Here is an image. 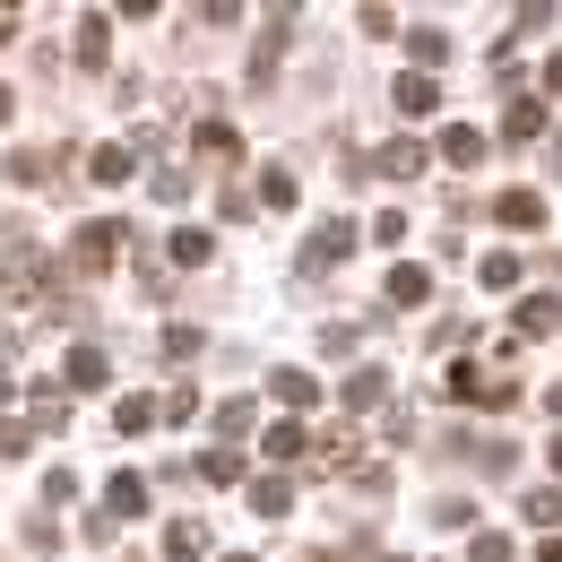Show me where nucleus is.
Wrapping results in <instances>:
<instances>
[{"mask_svg": "<svg viewBox=\"0 0 562 562\" xmlns=\"http://www.w3.org/2000/svg\"><path fill=\"white\" fill-rule=\"evenodd\" d=\"M87 173H95L104 191H122V182L139 173V156H131V147H122V139H104V147H95V156H87Z\"/></svg>", "mask_w": 562, "mask_h": 562, "instance_id": "1a4fd4ad", "label": "nucleus"}, {"mask_svg": "<svg viewBox=\"0 0 562 562\" xmlns=\"http://www.w3.org/2000/svg\"><path fill=\"white\" fill-rule=\"evenodd\" d=\"M104 510H113V519H139V510H147V476H139V468H122V476L104 485Z\"/></svg>", "mask_w": 562, "mask_h": 562, "instance_id": "f8f14e48", "label": "nucleus"}, {"mask_svg": "<svg viewBox=\"0 0 562 562\" xmlns=\"http://www.w3.org/2000/svg\"><path fill=\"white\" fill-rule=\"evenodd\" d=\"M450 398H468V407H476V398H485V407H519V381H502V372L485 381V363H450Z\"/></svg>", "mask_w": 562, "mask_h": 562, "instance_id": "f03ea898", "label": "nucleus"}, {"mask_svg": "<svg viewBox=\"0 0 562 562\" xmlns=\"http://www.w3.org/2000/svg\"><path fill=\"white\" fill-rule=\"evenodd\" d=\"M209 554V519H173L165 528V562H200Z\"/></svg>", "mask_w": 562, "mask_h": 562, "instance_id": "4468645a", "label": "nucleus"}, {"mask_svg": "<svg viewBox=\"0 0 562 562\" xmlns=\"http://www.w3.org/2000/svg\"><path fill=\"white\" fill-rule=\"evenodd\" d=\"M260 450H269V459H303V450H312V432H303V424H269V432H260Z\"/></svg>", "mask_w": 562, "mask_h": 562, "instance_id": "393cba45", "label": "nucleus"}, {"mask_svg": "<svg viewBox=\"0 0 562 562\" xmlns=\"http://www.w3.org/2000/svg\"><path fill=\"white\" fill-rule=\"evenodd\" d=\"M122 243H131V225H122V216H95V225H78V251H70V269H78V278L113 269V260H122Z\"/></svg>", "mask_w": 562, "mask_h": 562, "instance_id": "f257e3e1", "label": "nucleus"}, {"mask_svg": "<svg viewBox=\"0 0 562 562\" xmlns=\"http://www.w3.org/2000/svg\"><path fill=\"white\" fill-rule=\"evenodd\" d=\"M468 519H476L468 493H441V502H432V528H468Z\"/></svg>", "mask_w": 562, "mask_h": 562, "instance_id": "c756f323", "label": "nucleus"}, {"mask_svg": "<svg viewBox=\"0 0 562 562\" xmlns=\"http://www.w3.org/2000/svg\"><path fill=\"white\" fill-rule=\"evenodd\" d=\"M546 407H554V416H562V381H554V390H546Z\"/></svg>", "mask_w": 562, "mask_h": 562, "instance_id": "a19ab883", "label": "nucleus"}, {"mask_svg": "<svg viewBox=\"0 0 562 562\" xmlns=\"http://www.w3.org/2000/svg\"><path fill=\"white\" fill-rule=\"evenodd\" d=\"M122 562H147V554H122Z\"/></svg>", "mask_w": 562, "mask_h": 562, "instance_id": "49530a36", "label": "nucleus"}, {"mask_svg": "<svg viewBox=\"0 0 562 562\" xmlns=\"http://www.w3.org/2000/svg\"><path fill=\"white\" fill-rule=\"evenodd\" d=\"M0 122H9V87H0Z\"/></svg>", "mask_w": 562, "mask_h": 562, "instance_id": "37998d69", "label": "nucleus"}, {"mask_svg": "<svg viewBox=\"0 0 562 562\" xmlns=\"http://www.w3.org/2000/svg\"><path fill=\"white\" fill-rule=\"evenodd\" d=\"M546 95H562V53H554V61H546Z\"/></svg>", "mask_w": 562, "mask_h": 562, "instance_id": "4c0bfd02", "label": "nucleus"}, {"mask_svg": "<svg viewBox=\"0 0 562 562\" xmlns=\"http://www.w3.org/2000/svg\"><path fill=\"white\" fill-rule=\"evenodd\" d=\"M278 61H285V18H269V35L251 44V87H269V78H278Z\"/></svg>", "mask_w": 562, "mask_h": 562, "instance_id": "a211bd4d", "label": "nucleus"}, {"mask_svg": "<svg viewBox=\"0 0 562 562\" xmlns=\"http://www.w3.org/2000/svg\"><path fill=\"white\" fill-rule=\"evenodd\" d=\"M113 381V363H104V347H70L61 355V390H78V398H95Z\"/></svg>", "mask_w": 562, "mask_h": 562, "instance_id": "20e7f679", "label": "nucleus"}, {"mask_svg": "<svg viewBox=\"0 0 562 562\" xmlns=\"http://www.w3.org/2000/svg\"><path fill=\"white\" fill-rule=\"evenodd\" d=\"M9 182L44 191V182H53V156H44V147H18V156H9Z\"/></svg>", "mask_w": 562, "mask_h": 562, "instance_id": "5701e85b", "label": "nucleus"}, {"mask_svg": "<svg viewBox=\"0 0 562 562\" xmlns=\"http://www.w3.org/2000/svg\"><path fill=\"white\" fill-rule=\"evenodd\" d=\"M476 285H493V294H502V285H519V260H510V251H485V269H476Z\"/></svg>", "mask_w": 562, "mask_h": 562, "instance_id": "7c9ffc66", "label": "nucleus"}, {"mask_svg": "<svg viewBox=\"0 0 562 562\" xmlns=\"http://www.w3.org/2000/svg\"><path fill=\"white\" fill-rule=\"evenodd\" d=\"M493 216H502L510 234H537V225H546V200H537V191H502V200H493Z\"/></svg>", "mask_w": 562, "mask_h": 562, "instance_id": "9d476101", "label": "nucleus"}, {"mask_svg": "<svg viewBox=\"0 0 562 562\" xmlns=\"http://www.w3.org/2000/svg\"><path fill=\"white\" fill-rule=\"evenodd\" d=\"M225 562H251V554H225Z\"/></svg>", "mask_w": 562, "mask_h": 562, "instance_id": "a18cd8bd", "label": "nucleus"}, {"mask_svg": "<svg viewBox=\"0 0 562 562\" xmlns=\"http://www.w3.org/2000/svg\"><path fill=\"white\" fill-rule=\"evenodd\" d=\"M260 200H269V209H294L303 191H294V173H278V165H269V173H260Z\"/></svg>", "mask_w": 562, "mask_h": 562, "instance_id": "2f4dec72", "label": "nucleus"}, {"mask_svg": "<svg viewBox=\"0 0 562 562\" xmlns=\"http://www.w3.org/2000/svg\"><path fill=\"white\" fill-rule=\"evenodd\" d=\"M372 243H390V251H398V243H407V216L381 209V216H372Z\"/></svg>", "mask_w": 562, "mask_h": 562, "instance_id": "e433bc0d", "label": "nucleus"}, {"mask_svg": "<svg viewBox=\"0 0 562 562\" xmlns=\"http://www.w3.org/2000/svg\"><path fill=\"white\" fill-rule=\"evenodd\" d=\"M191 476H200V485H243V450H209V459H191Z\"/></svg>", "mask_w": 562, "mask_h": 562, "instance_id": "4be33fe9", "label": "nucleus"}, {"mask_svg": "<svg viewBox=\"0 0 562 562\" xmlns=\"http://www.w3.org/2000/svg\"><path fill=\"white\" fill-rule=\"evenodd\" d=\"M209 347V338H200V329H191V321H182V329H165V355H173V363H191V355Z\"/></svg>", "mask_w": 562, "mask_h": 562, "instance_id": "f704fd0d", "label": "nucleus"}, {"mask_svg": "<svg viewBox=\"0 0 562 562\" xmlns=\"http://www.w3.org/2000/svg\"><path fill=\"white\" fill-rule=\"evenodd\" d=\"M441 61H450V35H441V26H416V35H407V70H441Z\"/></svg>", "mask_w": 562, "mask_h": 562, "instance_id": "dca6fc26", "label": "nucleus"}, {"mask_svg": "<svg viewBox=\"0 0 562 562\" xmlns=\"http://www.w3.org/2000/svg\"><path fill=\"white\" fill-rule=\"evenodd\" d=\"M390 303H398V312H416V303H432V269H416V260H398V269H390Z\"/></svg>", "mask_w": 562, "mask_h": 562, "instance_id": "9b49d317", "label": "nucleus"}, {"mask_svg": "<svg viewBox=\"0 0 562 562\" xmlns=\"http://www.w3.org/2000/svg\"><path fill=\"white\" fill-rule=\"evenodd\" d=\"M390 95H398V113H407V122L441 113V78H424V70H398V87H390Z\"/></svg>", "mask_w": 562, "mask_h": 562, "instance_id": "6e6552de", "label": "nucleus"}, {"mask_svg": "<svg viewBox=\"0 0 562 562\" xmlns=\"http://www.w3.org/2000/svg\"><path fill=\"white\" fill-rule=\"evenodd\" d=\"M441 165H485V131L476 122H450L441 131Z\"/></svg>", "mask_w": 562, "mask_h": 562, "instance_id": "2eb2a0df", "label": "nucleus"}, {"mask_svg": "<svg viewBox=\"0 0 562 562\" xmlns=\"http://www.w3.org/2000/svg\"><path fill=\"white\" fill-rule=\"evenodd\" d=\"M519 519L554 537V528H562V485H537V493H528V502H519Z\"/></svg>", "mask_w": 562, "mask_h": 562, "instance_id": "6ab92c4d", "label": "nucleus"}, {"mask_svg": "<svg viewBox=\"0 0 562 562\" xmlns=\"http://www.w3.org/2000/svg\"><path fill=\"white\" fill-rule=\"evenodd\" d=\"M502 131H510V139H546V95H510Z\"/></svg>", "mask_w": 562, "mask_h": 562, "instance_id": "f3484780", "label": "nucleus"}, {"mask_svg": "<svg viewBox=\"0 0 562 562\" xmlns=\"http://www.w3.org/2000/svg\"><path fill=\"white\" fill-rule=\"evenodd\" d=\"M251 424H260V407H251V398H225V407H216V432H225V441H243Z\"/></svg>", "mask_w": 562, "mask_h": 562, "instance_id": "cd10ccee", "label": "nucleus"}, {"mask_svg": "<svg viewBox=\"0 0 562 562\" xmlns=\"http://www.w3.org/2000/svg\"><path fill=\"white\" fill-rule=\"evenodd\" d=\"M537 562H562V537H546V554H537Z\"/></svg>", "mask_w": 562, "mask_h": 562, "instance_id": "58836bf2", "label": "nucleus"}, {"mask_svg": "<svg viewBox=\"0 0 562 562\" xmlns=\"http://www.w3.org/2000/svg\"><path fill=\"white\" fill-rule=\"evenodd\" d=\"M554 329H562V294H528V303H519L510 347H537V338H554Z\"/></svg>", "mask_w": 562, "mask_h": 562, "instance_id": "39448f33", "label": "nucleus"}, {"mask_svg": "<svg viewBox=\"0 0 562 562\" xmlns=\"http://www.w3.org/2000/svg\"><path fill=\"white\" fill-rule=\"evenodd\" d=\"M546 165H554V182H562V147H554V156H546Z\"/></svg>", "mask_w": 562, "mask_h": 562, "instance_id": "79ce46f5", "label": "nucleus"}, {"mask_svg": "<svg viewBox=\"0 0 562 562\" xmlns=\"http://www.w3.org/2000/svg\"><path fill=\"white\" fill-rule=\"evenodd\" d=\"M200 260H209V234L182 225V234H173V269H200Z\"/></svg>", "mask_w": 562, "mask_h": 562, "instance_id": "c85d7f7f", "label": "nucleus"}, {"mask_svg": "<svg viewBox=\"0 0 562 562\" xmlns=\"http://www.w3.org/2000/svg\"><path fill=\"white\" fill-rule=\"evenodd\" d=\"M468 562H519V546H510V537H493V528H485V537L468 546Z\"/></svg>", "mask_w": 562, "mask_h": 562, "instance_id": "72a5a7b5", "label": "nucleus"}, {"mask_svg": "<svg viewBox=\"0 0 562 562\" xmlns=\"http://www.w3.org/2000/svg\"><path fill=\"white\" fill-rule=\"evenodd\" d=\"M338 398H347V416H355V407H381V398H390V372H355Z\"/></svg>", "mask_w": 562, "mask_h": 562, "instance_id": "b1692460", "label": "nucleus"}, {"mask_svg": "<svg viewBox=\"0 0 562 562\" xmlns=\"http://www.w3.org/2000/svg\"><path fill=\"white\" fill-rule=\"evenodd\" d=\"M147 424H156V398H113V432H131V441H139Z\"/></svg>", "mask_w": 562, "mask_h": 562, "instance_id": "a878e982", "label": "nucleus"}, {"mask_svg": "<svg viewBox=\"0 0 562 562\" xmlns=\"http://www.w3.org/2000/svg\"><path fill=\"white\" fill-rule=\"evenodd\" d=\"M104 61H113V18L87 9V18H78V70H104Z\"/></svg>", "mask_w": 562, "mask_h": 562, "instance_id": "0eeeda50", "label": "nucleus"}, {"mask_svg": "<svg viewBox=\"0 0 562 562\" xmlns=\"http://www.w3.org/2000/svg\"><path fill=\"white\" fill-rule=\"evenodd\" d=\"M200 165H209V173H225V165H243V139H234L225 122H200Z\"/></svg>", "mask_w": 562, "mask_h": 562, "instance_id": "ddd939ff", "label": "nucleus"}, {"mask_svg": "<svg viewBox=\"0 0 562 562\" xmlns=\"http://www.w3.org/2000/svg\"><path fill=\"white\" fill-rule=\"evenodd\" d=\"M26 450H35V424H9V416H0V459H26Z\"/></svg>", "mask_w": 562, "mask_h": 562, "instance_id": "473e14b6", "label": "nucleus"}, {"mask_svg": "<svg viewBox=\"0 0 562 562\" xmlns=\"http://www.w3.org/2000/svg\"><path fill=\"white\" fill-rule=\"evenodd\" d=\"M9 35H18V18H9V9H0V44H9Z\"/></svg>", "mask_w": 562, "mask_h": 562, "instance_id": "ea45409f", "label": "nucleus"}, {"mask_svg": "<svg viewBox=\"0 0 562 562\" xmlns=\"http://www.w3.org/2000/svg\"><path fill=\"white\" fill-rule=\"evenodd\" d=\"M61 424H70V390L44 381V390H35V432H61Z\"/></svg>", "mask_w": 562, "mask_h": 562, "instance_id": "412c9836", "label": "nucleus"}, {"mask_svg": "<svg viewBox=\"0 0 562 562\" xmlns=\"http://www.w3.org/2000/svg\"><path fill=\"white\" fill-rule=\"evenodd\" d=\"M251 510H260V519H285V510H294V485H285V476H251Z\"/></svg>", "mask_w": 562, "mask_h": 562, "instance_id": "aec40b11", "label": "nucleus"}, {"mask_svg": "<svg viewBox=\"0 0 562 562\" xmlns=\"http://www.w3.org/2000/svg\"><path fill=\"white\" fill-rule=\"evenodd\" d=\"M554 476H562V441H554Z\"/></svg>", "mask_w": 562, "mask_h": 562, "instance_id": "c03bdc74", "label": "nucleus"}, {"mask_svg": "<svg viewBox=\"0 0 562 562\" xmlns=\"http://www.w3.org/2000/svg\"><path fill=\"white\" fill-rule=\"evenodd\" d=\"M424 165H432V147H424V139H390L381 156H372V173H390V182H416Z\"/></svg>", "mask_w": 562, "mask_h": 562, "instance_id": "423d86ee", "label": "nucleus"}, {"mask_svg": "<svg viewBox=\"0 0 562 562\" xmlns=\"http://www.w3.org/2000/svg\"><path fill=\"white\" fill-rule=\"evenodd\" d=\"M347 251H355V225H347V216H329V225H312V243H303V269H312V278H329Z\"/></svg>", "mask_w": 562, "mask_h": 562, "instance_id": "7ed1b4c3", "label": "nucleus"}, {"mask_svg": "<svg viewBox=\"0 0 562 562\" xmlns=\"http://www.w3.org/2000/svg\"><path fill=\"white\" fill-rule=\"evenodd\" d=\"M269 398H285V407H312V398H321V381H312V372H278V381H269Z\"/></svg>", "mask_w": 562, "mask_h": 562, "instance_id": "bb28decb", "label": "nucleus"}, {"mask_svg": "<svg viewBox=\"0 0 562 562\" xmlns=\"http://www.w3.org/2000/svg\"><path fill=\"white\" fill-rule=\"evenodd\" d=\"M156 200H165V209H173V200H191V173H182V165H165V173H156Z\"/></svg>", "mask_w": 562, "mask_h": 562, "instance_id": "c9c22d12", "label": "nucleus"}]
</instances>
